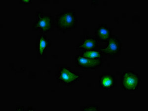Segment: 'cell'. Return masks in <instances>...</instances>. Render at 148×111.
<instances>
[{
  "mask_svg": "<svg viewBox=\"0 0 148 111\" xmlns=\"http://www.w3.org/2000/svg\"><path fill=\"white\" fill-rule=\"evenodd\" d=\"M77 15L74 11L59 12L56 14L54 24L57 30L65 32L74 29L77 26Z\"/></svg>",
  "mask_w": 148,
  "mask_h": 111,
  "instance_id": "obj_1",
  "label": "cell"
},
{
  "mask_svg": "<svg viewBox=\"0 0 148 111\" xmlns=\"http://www.w3.org/2000/svg\"><path fill=\"white\" fill-rule=\"evenodd\" d=\"M141 81V76L134 70L125 71L121 76V88L124 91H136L140 86Z\"/></svg>",
  "mask_w": 148,
  "mask_h": 111,
  "instance_id": "obj_2",
  "label": "cell"
},
{
  "mask_svg": "<svg viewBox=\"0 0 148 111\" xmlns=\"http://www.w3.org/2000/svg\"><path fill=\"white\" fill-rule=\"evenodd\" d=\"M56 77L65 86H71L79 81L81 75L71 67L61 66L59 67L58 73L56 74Z\"/></svg>",
  "mask_w": 148,
  "mask_h": 111,
  "instance_id": "obj_3",
  "label": "cell"
},
{
  "mask_svg": "<svg viewBox=\"0 0 148 111\" xmlns=\"http://www.w3.org/2000/svg\"><path fill=\"white\" fill-rule=\"evenodd\" d=\"M52 16L50 14H46L43 12H37L36 14V20L32 25V27L42 33L48 32L52 29Z\"/></svg>",
  "mask_w": 148,
  "mask_h": 111,
  "instance_id": "obj_4",
  "label": "cell"
},
{
  "mask_svg": "<svg viewBox=\"0 0 148 111\" xmlns=\"http://www.w3.org/2000/svg\"><path fill=\"white\" fill-rule=\"evenodd\" d=\"M105 46L99 47L98 50L101 54L109 57L119 55L122 49V42L116 35H112Z\"/></svg>",
  "mask_w": 148,
  "mask_h": 111,
  "instance_id": "obj_5",
  "label": "cell"
},
{
  "mask_svg": "<svg viewBox=\"0 0 148 111\" xmlns=\"http://www.w3.org/2000/svg\"><path fill=\"white\" fill-rule=\"evenodd\" d=\"M77 67L85 70L96 69L103 66L102 60H96L85 57L82 55H76L75 57Z\"/></svg>",
  "mask_w": 148,
  "mask_h": 111,
  "instance_id": "obj_6",
  "label": "cell"
},
{
  "mask_svg": "<svg viewBox=\"0 0 148 111\" xmlns=\"http://www.w3.org/2000/svg\"><path fill=\"white\" fill-rule=\"evenodd\" d=\"M112 29L106 24H101L95 29V39L97 41L107 42L112 36Z\"/></svg>",
  "mask_w": 148,
  "mask_h": 111,
  "instance_id": "obj_7",
  "label": "cell"
},
{
  "mask_svg": "<svg viewBox=\"0 0 148 111\" xmlns=\"http://www.w3.org/2000/svg\"><path fill=\"white\" fill-rule=\"evenodd\" d=\"M115 77L112 74H102L99 77L100 88L105 91H109L114 88Z\"/></svg>",
  "mask_w": 148,
  "mask_h": 111,
  "instance_id": "obj_8",
  "label": "cell"
},
{
  "mask_svg": "<svg viewBox=\"0 0 148 111\" xmlns=\"http://www.w3.org/2000/svg\"><path fill=\"white\" fill-rule=\"evenodd\" d=\"M97 46V41L92 36L86 37L81 42L76 46L77 51L94 50Z\"/></svg>",
  "mask_w": 148,
  "mask_h": 111,
  "instance_id": "obj_9",
  "label": "cell"
},
{
  "mask_svg": "<svg viewBox=\"0 0 148 111\" xmlns=\"http://www.w3.org/2000/svg\"><path fill=\"white\" fill-rule=\"evenodd\" d=\"M51 41L45 35H40L39 37L38 43V52L40 55H43L44 52L47 50V48L50 46Z\"/></svg>",
  "mask_w": 148,
  "mask_h": 111,
  "instance_id": "obj_10",
  "label": "cell"
},
{
  "mask_svg": "<svg viewBox=\"0 0 148 111\" xmlns=\"http://www.w3.org/2000/svg\"><path fill=\"white\" fill-rule=\"evenodd\" d=\"M82 56L85 57L91 58V59H96V60H102V57L101 53L99 50H87L82 51Z\"/></svg>",
  "mask_w": 148,
  "mask_h": 111,
  "instance_id": "obj_11",
  "label": "cell"
},
{
  "mask_svg": "<svg viewBox=\"0 0 148 111\" xmlns=\"http://www.w3.org/2000/svg\"><path fill=\"white\" fill-rule=\"evenodd\" d=\"M82 110H99V107L98 106H89L84 107Z\"/></svg>",
  "mask_w": 148,
  "mask_h": 111,
  "instance_id": "obj_12",
  "label": "cell"
},
{
  "mask_svg": "<svg viewBox=\"0 0 148 111\" xmlns=\"http://www.w3.org/2000/svg\"><path fill=\"white\" fill-rule=\"evenodd\" d=\"M20 3H24V4H29L31 3V1L29 0H24V1H21L20 2Z\"/></svg>",
  "mask_w": 148,
  "mask_h": 111,
  "instance_id": "obj_13",
  "label": "cell"
}]
</instances>
